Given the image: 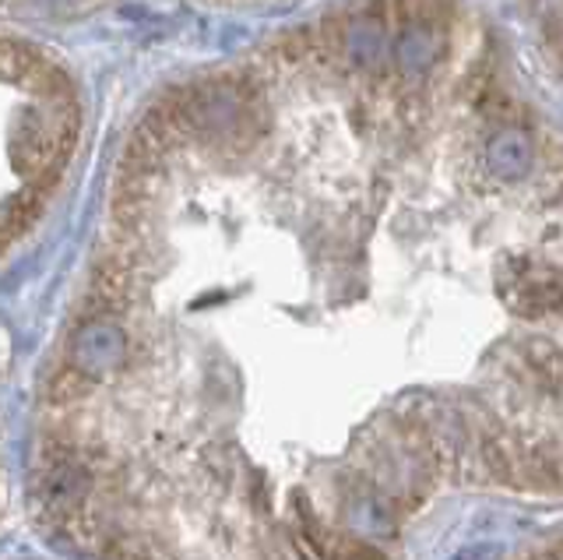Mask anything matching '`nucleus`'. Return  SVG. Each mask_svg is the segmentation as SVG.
Listing matches in <instances>:
<instances>
[{"mask_svg": "<svg viewBox=\"0 0 563 560\" xmlns=\"http://www.w3.org/2000/svg\"><path fill=\"white\" fill-rule=\"evenodd\" d=\"M88 128L81 78L57 50L0 25V268L43 233Z\"/></svg>", "mask_w": 563, "mask_h": 560, "instance_id": "f03ea898", "label": "nucleus"}, {"mask_svg": "<svg viewBox=\"0 0 563 560\" xmlns=\"http://www.w3.org/2000/svg\"><path fill=\"white\" fill-rule=\"evenodd\" d=\"M542 46H550L553 61L563 72V0H525Z\"/></svg>", "mask_w": 563, "mask_h": 560, "instance_id": "7ed1b4c3", "label": "nucleus"}, {"mask_svg": "<svg viewBox=\"0 0 563 560\" xmlns=\"http://www.w3.org/2000/svg\"><path fill=\"white\" fill-rule=\"evenodd\" d=\"M401 363L563 437V128L454 0H349L137 110L35 454L134 529L219 497L264 409Z\"/></svg>", "mask_w": 563, "mask_h": 560, "instance_id": "f257e3e1", "label": "nucleus"}, {"mask_svg": "<svg viewBox=\"0 0 563 560\" xmlns=\"http://www.w3.org/2000/svg\"><path fill=\"white\" fill-rule=\"evenodd\" d=\"M190 4H208V8H254V4H282V0H190Z\"/></svg>", "mask_w": 563, "mask_h": 560, "instance_id": "20e7f679", "label": "nucleus"}, {"mask_svg": "<svg viewBox=\"0 0 563 560\" xmlns=\"http://www.w3.org/2000/svg\"><path fill=\"white\" fill-rule=\"evenodd\" d=\"M40 4H49V0H0V14L25 11V8H40ZM60 4H64V0H60Z\"/></svg>", "mask_w": 563, "mask_h": 560, "instance_id": "39448f33", "label": "nucleus"}]
</instances>
